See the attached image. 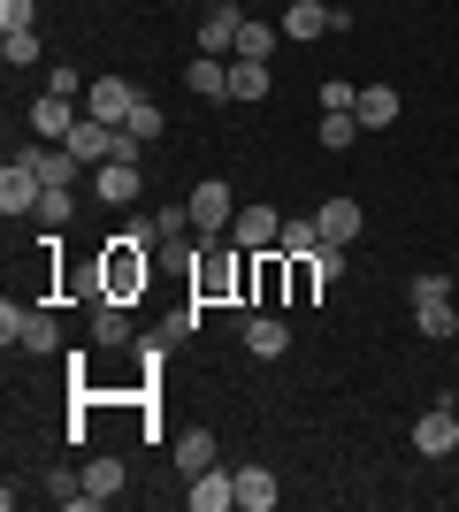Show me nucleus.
Returning a JSON list of instances; mask_svg holds the SVG:
<instances>
[{
  "instance_id": "nucleus-12",
  "label": "nucleus",
  "mask_w": 459,
  "mask_h": 512,
  "mask_svg": "<svg viewBox=\"0 0 459 512\" xmlns=\"http://www.w3.org/2000/svg\"><path fill=\"white\" fill-rule=\"evenodd\" d=\"M31 130H39V146H54V138L77 130V107H69L62 92H39V100H31Z\"/></svg>"
},
{
  "instance_id": "nucleus-11",
  "label": "nucleus",
  "mask_w": 459,
  "mask_h": 512,
  "mask_svg": "<svg viewBox=\"0 0 459 512\" xmlns=\"http://www.w3.org/2000/svg\"><path fill=\"white\" fill-rule=\"evenodd\" d=\"M238 337H245V352H253V360H284V352H291V329H284L276 314H245Z\"/></svg>"
},
{
  "instance_id": "nucleus-27",
  "label": "nucleus",
  "mask_w": 459,
  "mask_h": 512,
  "mask_svg": "<svg viewBox=\"0 0 459 512\" xmlns=\"http://www.w3.org/2000/svg\"><path fill=\"white\" fill-rule=\"evenodd\" d=\"M46 497H54V505H77V512L92 505V497H85V474H69V467H54V474H46Z\"/></svg>"
},
{
  "instance_id": "nucleus-36",
  "label": "nucleus",
  "mask_w": 459,
  "mask_h": 512,
  "mask_svg": "<svg viewBox=\"0 0 459 512\" xmlns=\"http://www.w3.org/2000/svg\"><path fill=\"white\" fill-rule=\"evenodd\" d=\"M437 299H452V283H444V276H429V268H421V276H414V306H437Z\"/></svg>"
},
{
  "instance_id": "nucleus-16",
  "label": "nucleus",
  "mask_w": 459,
  "mask_h": 512,
  "mask_svg": "<svg viewBox=\"0 0 459 512\" xmlns=\"http://www.w3.org/2000/svg\"><path fill=\"white\" fill-rule=\"evenodd\" d=\"M199 467H215V428H176V474L192 482Z\"/></svg>"
},
{
  "instance_id": "nucleus-7",
  "label": "nucleus",
  "mask_w": 459,
  "mask_h": 512,
  "mask_svg": "<svg viewBox=\"0 0 459 512\" xmlns=\"http://www.w3.org/2000/svg\"><path fill=\"white\" fill-rule=\"evenodd\" d=\"M414 451H421V459H452V451H459V421H452V406H429V413L414 421Z\"/></svg>"
},
{
  "instance_id": "nucleus-14",
  "label": "nucleus",
  "mask_w": 459,
  "mask_h": 512,
  "mask_svg": "<svg viewBox=\"0 0 459 512\" xmlns=\"http://www.w3.org/2000/svg\"><path fill=\"white\" fill-rule=\"evenodd\" d=\"M184 85H192V100H230V62H222V54H199V62L184 69Z\"/></svg>"
},
{
  "instance_id": "nucleus-21",
  "label": "nucleus",
  "mask_w": 459,
  "mask_h": 512,
  "mask_svg": "<svg viewBox=\"0 0 459 512\" xmlns=\"http://www.w3.org/2000/svg\"><path fill=\"white\" fill-rule=\"evenodd\" d=\"M230 100H245V107L268 100V62H245L238 54V62H230Z\"/></svg>"
},
{
  "instance_id": "nucleus-28",
  "label": "nucleus",
  "mask_w": 459,
  "mask_h": 512,
  "mask_svg": "<svg viewBox=\"0 0 459 512\" xmlns=\"http://www.w3.org/2000/svg\"><path fill=\"white\" fill-rule=\"evenodd\" d=\"M123 130H131L138 146H153V138L169 130V115H161V107H153V100H138V107H131V123H123Z\"/></svg>"
},
{
  "instance_id": "nucleus-9",
  "label": "nucleus",
  "mask_w": 459,
  "mask_h": 512,
  "mask_svg": "<svg viewBox=\"0 0 459 512\" xmlns=\"http://www.w3.org/2000/svg\"><path fill=\"white\" fill-rule=\"evenodd\" d=\"M184 505H192V512H230V505H238V474L199 467V474H192V490H184Z\"/></svg>"
},
{
  "instance_id": "nucleus-5",
  "label": "nucleus",
  "mask_w": 459,
  "mask_h": 512,
  "mask_svg": "<svg viewBox=\"0 0 459 512\" xmlns=\"http://www.w3.org/2000/svg\"><path fill=\"white\" fill-rule=\"evenodd\" d=\"M184 207H192V230H199V237H222L230 222H238V199H230V184H215V176H207Z\"/></svg>"
},
{
  "instance_id": "nucleus-35",
  "label": "nucleus",
  "mask_w": 459,
  "mask_h": 512,
  "mask_svg": "<svg viewBox=\"0 0 459 512\" xmlns=\"http://www.w3.org/2000/svg\"><path fill=\"white\" fill-rule=\"evenodd\" d=\"M31 16H39V0H0V31H31Z\"/></svg>"
},
{
  "instance_id": "nucleus-13",
  "label": "nucleus",
  "mask_w": 459,
  "mask_h": 512,
  "mask_svg": "<svg viewBox=\"0 0 459 512\" xmlns=\"http://www.w3.org/2000/svg\"><path fill=\"white\" fill-rule=\"evenodd\" d=\"M322 31H337V8H329V0H291L284 8V39H322Z\"/></svg>"
},
{
  "instance_id": "nucleus-6",
  "label": "nucleus",
  "mask_w": 459,
  "mask_h": 512,
  "mask_svg": "<svg viewBox=\"0 0 459 512\" xmlns=\"http://www.w3.org/2000/svg\"><path fill=\"white\" fill-rule=\"evenodd\" d=\"M238 23H245L238 0H207V16H199V54H238Z\"/></svg>"
},
{
  "instance_id": "nucleus-4",
  "label": "nucleus",
  "mask_w": 459,
  "mask_h": 512,
  "mask_svg": "<svg viewBox=\"0 0 459 512\" xmlns=\"http://www.w3.org/2000/svg\"><path fill=\"white\" fill-rule=\"evenodd\" d=\"M276 237H284V214L276 207H238V222H230V245H238V253H276Z\"/></svg>"
},
{
  "instance_id": "nucleus-34",
  "label": "nucleus",
  "mask_w": 459,
  "mask_h": 512,
  "mask_svg": "<svg viewBox=\"0 0 459 512\" xmlns=\"http://www.w3.org/2000/svg\"><path fill=\"white\" fill-rule=\"evenodd\" d=\"M314 276H322V283L345 276V245H329V237H322V245H314Z\"/></svg>"
},
{
  "instance_id": "nucleus-23",
  "label": "nucleus",
  "mask_w": 459,
  "mask_h": 512,
  "mask_svg": "<svg viewBox=\"0 0 459 512\" xmlns=\"http://www.w3.org/2000/svg\"><path fill=\"white\" fill-rule=\"evenodd\" d=\"M414 321H421V337H437V344H452V337H459V306H452V299L414 306Z\"/></svg>"
},
{
  "instance_id": "nucleus-2",
  "label": "nucleus",
  "mask_w": 459,
  "mask_h": 512,
  "mask_svg": "<svg viewBox=\"0 0 459 512\" xmlns=\"http://www.w3.org/2000/svg\"><path fill=\"white\" fill-rule=\"evenodd\" d=\"M0 337L8 344H23V352H54V344H62V321L46 314V306H0Z\"/></svg>"
},
{
  "instance_id": "nucleus-10",
  "label": "nucleus",
  "mask_w": 459,
  "mask_h": 512,
  "mask_svg": "<svg viewBox=\"0 0 459 512\" xmlns=\"http://www.w3.org/2000/svg\"><path fill=\"white\" fill-rule=\"evenodd\" d=\"M131 107H138V92L123 85V77H100V85L85 92V115H100V123H115V130L131 123Z\"/></svg>"
},
{
  "instance_id": "nucleus-24",
  "label": "nucleus",
  "mask_w": 459,
  "mask_h": 512,
  "mask_svg": "<svg viewBox=\"0 0 459 512\" xmlns=\"http://www.w3.org/2000/svg\"><path fill=\"white\" fill-rule=\"evenodd\" d=\"M238 54H245V62H268V54H276V31H268L261 16H245L238 23Z\"/></svg>"
},
{
  "instance_id": "nucleus-38",
  "label": "nucleus",
  "mask_w": 459,
  "mask_h": 512,
  "mask_svg": "<svg viewBox=\"0 0 459 512\" xmlns=\"http://www.w3.org/2000/svg\"><path fill=\"white\" fill-rule=\"evenodd\" d=\"M192 329H199V306H176V314L161 321V337H192Z\"/></svg>"
},
{
  "instance_id": "nucleus-32",
  "label": "nucleus",
  "mask_w": 459,
  "mask_h": 512,
  "mask_svg": "<svg viewBox=\"0 0 459 512\" xmlns=\"http://www.w3.org/2000/svg\"><path fill=\"white\" fill-rule=\"evenodd\" d=\"M39 222H46V230H62V222H69V184H46V192H39Z\"/></svg>"
},
{
  "instance_id": "nucleus-8",
  "label": "nucleus",
  "mask_w": 459,
  "mask_h": 512,
  "mask_svg": "<svg viewBox=\"0 0 459 512\" xmlns=\"http://www.w3.org/2000/svg\"><path fill=\"white\" fill-rule=\"evenodd\" d=\"M62 146L77 153V161H115V146H123V130H115V123H100V115H77V130H69Z\"/></svg>"
},
{
  "instance_id": "nucleus-26",
  "label": "nucleus",
  "mask_w": 459,
  "mask_h": 512,
  "mask_svg": "<svg viewBox=\"0 0 459 512\" xmlns=\"http://www.w3.org/2000/svg\"><path fill=\"white\" fill-rule=\"evenodd\" d=\"M314 245H322V222H284V237H276V253H284V260H306Z\"/></svg>"
},
{
  "instance_id": "nucleus-29",
  "label": "nucleus",
  "mask_w": 459,
  "mask_h": 512,
  "mask_svg": "<svg viewBox=\"0 0 459 512\" xmlns=\"http://www.w3.org/2000/svg\"><path fill=\"white\" fill-rule=\"evenodd\" d=\"M0 62L31 69V62H39V31H0Z\"/></svg>"
},
{
  "instance_id": "nucleus-22",
  "label": "nucleus",
  "mask_w": 459,
  "mask_h": 512,
  "mask_svg": "<svg viewBox=\"0 0 459 512\" xmlns=\"http://www.w3.org/2000/svg\"><path fill=\"white\" fill-rule=\"evenodd\" d=\"M23 153L39 161L46 184H77V153H69V146H23Z\"/></svg>"
},
{
  "instance_id": "nucleus-18",
  "label": "nucleus",
  "mask_w": 459,
  "mask_h": 512,
  "mask_svg": "<svg viewBox=\"0 0 459 512\" xmlns=\"http://www.w3.org/2000/svg\"><path fill=\"white\" fill-rule=\"evenodd\" d=\"M123 482H131V467H123V459H92V467H85V497H92V505H115V497H123Z\"/></svg>"
},
{
  "instance_id": "nucleus-30",
  "label": "nucleus",
  "mask_w": 459,
  "mask_h": 512,
  "mask_svg": "<svg viewBox=\"0 0 459 512\" xmlns=\"http://www.w3.org/2000/svg\"><path fill=\"white\" fill-rule=\"evenodd\" d=\"M230 283H238V260H230V253H215L207 268H199V291H207V299H215V291H230Z\"/></svg>"
},
{
  "instance_id": "nucleus-25",
  "label": "nucleus",
  "mask_w": 459,
  "mask_h": 512,
  "mask_svg": "<svg viewBox=\"0 0 459 512\" xmlns=\"http://www.w3.org/2000/svg\"><path fill=\"white\" fill-rule=\"evenodd\" d=\"M92 337H100V344H123V337H131V314H123V299H100V314H92Z\"/></svg>"
},
{
  "instance_id": "nucleus-1",
  "label": "nucleus",
  "mask_w": 459,
  "mask_h": 512,
  "mask_svg": "<svg viewBox=\"0 0 459 512\" xmlns=\"http://www.w3.org/2000/svg\"><path fill=\"white\" fill-rule=\"evenodd\" d=\"M153 222H131V230L108 245V299H131V291H146V276H153V260H146V245H153Z\"/></svg>"
},
{
  "instance_id": "nucleus-3",
  "label": "nucleus",
  "mask_w": 459,
  "mask_h": 512,
  "mask_svg": "<svg viewBox=\"0 0 459 512\" xmlns=\"http://www.w3.org/2000/svg\"><path fill=\"white\" fill-rule=\"evenodd\" d=\"M39 192H46L39 161H31V153H16V161L0 169V214H8V222H16V214H39Z\"/></svg>"
},
{
  "instance_id": "nucleus-20",
  "label": "nucleus",
  "mask_w": 459,
  "mask_h": 512,
  "mask_svg": "<svg viewBox=\"0 0 459 512\" xmlns=\"http://www.w3.org/2000/svg\"><path fill=\"white\" fill-rule=\"evenodd\" d=\"M352 115H360V130H383V123H398V92H391V85H368Z\"/></svg>"
},
{
  "instance_id": "nucleus-15",
  "label": "nucleus",
  "mask_w": 459,
  "mask_h": 512,
  "mask_svg": "<svg viewBox=\"0 0 459 512\" xmlns=\"http://www.w3.org/2000/svg\"><path fill=\"white\" fill-rule=\"evenodd\" d=\"M314 222H322V237H329V245H352L368 214H360V199H322V214H314Z\"/></svg>"
},
{
  "instance_id": "nucleus-19",
  "label": "nucleus",
  "mask_w": 459,
  "mask_h": 512,
  "mask_svg": "<svg viewBox=\"0 0 459 512\" xmlns=\"http://www.w3.org/2000/svg\"><path fill=\"white\" fill-rule=\"evenodd\" d=\"M276 497H284V490H276V474H268V467H238V505L245 512H268Z\"/></svg>"
},
{
  "instance_id": "nucleus-17",
  "label": "nucleus",
  "mask_w": 459,
  "mask_h": 512,
  "mask_svg": "<svg viewBox=\"0 0 459 512\" xmlns=\"http://www.w3.org/2000/svg\"><path fill=\"white\" fill-rule=\"evenodd\" d=\"M138 184H146V176H138V161H100V199H108V207H131Z\"/></svg>"
},
{
  "instance_id": "nucleus-33",
  "label": "nucleus",
  "mask_w": 459,
  "mask_h": 512,
  "mask_svg": "<svg viewBox=\"0 0 459 512\" xmlns=\"http://www.w3.org/2000/svg\"><path fill=\"white\" fill-rule=\"evenodd\" d=\"M352 107H360V92H352L345 77H329L322 85V115H352Z\"/></svg>"
},
{
  "instance_id": "nucleus-31",
  "label": "nucleus",
  "mask_w": 459,
  "mask_h": 512,
  "mask_svg": "<svg viewBox=\"0 0 459 512\" xmlns=\"http://www.w3.org/2000/svg\"><path fill=\"white\" fill-rule=\"evenodd\" d=\"M352 138H360V115H322V146L329 153H345Z\"/></svg>"
},
{
  "instance_id": "nucleus-37",
  "label": "nucleus",
  "mask_w": 459,
  "mask_h": 512,
  "mask_svg": "<svg viewBox=\"0 0 459 512\" xmlns=\"http://www.w3.org/2000/svg\"><path fill=\"white\" fill-rule=\"evenodd\" d=\"M153 230H161V237H184V230H192V207H161V214H153Z\"/></svg>"
}]
</instances>
